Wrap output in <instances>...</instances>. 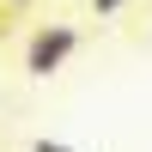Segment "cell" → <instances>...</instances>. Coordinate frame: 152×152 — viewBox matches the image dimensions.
<instances>
[{
	"instance_id": "obj_1",
	"label": "cell",
	"mask_w": 152,
	"mask_h": 152,
	"mask_svg": "<svg viewBox=\"0 0 152 152\" xmlns=\"http://www.w3.org/2000/svg\"><path fill=\"white\" fill-rule=\"evenodd\" d=\"M73 49H79V31H73V24H43V31L31 37V49H24V73L49 79V73H55Z\"/></svg>"
},
{
	"instance_id": "obj_2",
	"label": "cell",
	"mask_w": 152,
	"mask_h": 152,
	"mask_svg": "<svg viewBox=\"0 0 152 152\" xmlns=\"http://www.w3.org/2000/svg\"><path fill=\"white\" fill-rule=\"evenodd\" d=\"M91 6L104 12V18H110V12H122V0H91Z\"/></svg>"
}]
</instances>
